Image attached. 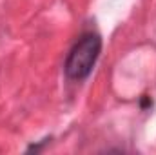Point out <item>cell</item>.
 Here are the masks:
<instances>
[{"mask_svg": "<svg viewBox=\"0 0 156 155\" xmlns=\"http://www.w3.org/2000/svg\"><path fill=\"white\" fill-rule=\"evenodd\" d=\"M102 53V39L96 33H85L82 35L78 42L71 47L66 64H64V71L67 78L71 80H85L91 75L98 57Z\"/></svg>", "mask_w": 156, "mask_h": 155, "instance_id": "cell-1", "label": "cell"}]
</instances>
